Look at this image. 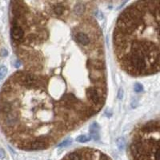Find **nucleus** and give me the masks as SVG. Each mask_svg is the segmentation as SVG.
<instances>
[{
    "instance_id": "6",
    "label": "nucleus",
    "mask_w": 160,
    "mask_h": 160,
    "mask_svg": "<svg viewBox=\"0 0 160 160\" xmlns=\"http://www.w3.org/2000/svg\"><path fill=\"white\" fill-rule=\"evenodd\" d=\"M90 140V137L87 136V135H79V137L76 138V141L81 143H87Z\"/></svg>"
},
{
    "instance_id": "8",
    "label": "nucleus",
    "mask_w": 160,
    "mask_h": 160,
    "mask_svg": "<svg viewBox=\"0 0 160 160\" xmlns=\"http://www.w3.org/2000/svg\"><path fill=\"white\" fill-rule=\"evenodd\" d=\"M7 73V68L5 66L0 67V80L3 79Z\"/></svg>"
},
{
    "instance_id": "9",
    "label": "nucleus",
    "mask_w": 160,
    "mask_h": 160,
    "mask_svg": "<svg viewBox=\"0 0 160 160\" xmlns=\"http://www.w3.org/2000/svg\"><path fill=\"white\" fill-rule=\"evenodd\" d=\"M134 90L136 92H141V91L143 90V87L140 83H136L134 85Z\"/></svg>"
},
{
    "instance_id": "2",
    "label": "nucleus",
    "mask_w": 160,
    "mask_h": 160,
    "mask_svg": "<svg viewBox=\"0 0 160 160\" xmlns=\"http://www.w3.org/2000/svg\"><path fill=\"white\" fill-rule=\"evenodd\" d=\"M113 48L117 63L131 76L160 71V1L134 2L118 17Z\"/></svg>"
},
{
    "instance_id": "4",
    "label": "nucleus",
    "mask_w": 160,
    "mask_h": 160,
    "mask_svg": "<svg viewBox=\"0 0 160 160\" xmlns=\"http://www.w3.org/2000/svg\"><path fill=\"white\" fill-rule=\"evenodd\" d=\"M62 160H111V159L99 150L90 147H82L70 151Z\"/></svg>"
},
{
    "instance_id": "7",
    "label": "nucleus",
    "mask_w": 160,
    "mask_h": 160,
    "mask_svg": "<svg viewBox=\"0 0 160 160\" xmlns=\"http://www.w3.org/2000/svg\"><path fill=\"white\" fill-rule=\"evenodd\" d=\"M116 143L118 147L119 148L120 150H123L125 147V140H124L123 138H119L118 139L116 140Z\"/></svg>"
},
{
    "instance_id": "10",
    "label": "nucleus",
    "mask_w": 160,
    "mask_h": 160,
    "mask_svg": "<svg viewBox=\"0 0 160 160\" xmlns=\"http://www.w3.org/2000/svg\"><path fill=\"white\" fill-rule=\"evenodd\" d=\"M72 142V140L70 139H68L67 140H65V141H63L62 143L60 144L59 145V147H67V146H68L69 144L70 143Z\"/></svg>"
},
{
    "instance_id": "5",
    "label": "nucleus",
    "mask_w": 160,
    "mask_h": 160,
    "mask_svg": "<svg viewBox=\"0 0 160 160\" xmlns=\"http://www.w3.org/2000/svg\"><path fill=\"white\" fill-rule=\"evenodd\" d=\"M90 134L94 140L99 139V127L96 123H93L90 126Z\"/></svg>"
},
{
    "instance_id": "3",
    "label": "nucleus",
    "mask_w": 160,
    "mask_h": 160,
    "mask_svg": "<svg viewBox=\"0 0 160 160\" xmlns=\"http://www.w3.org/2000/svg\"><path fill=\"white\" fill-rule=\"evenodd\" d=\"M131 160H160V118L139 124L129 145Z\"/></svg>"
},
{
    "instance_id": "1",
    "label": "nucleus",
    "mask_w": 160,
    "mask_h": 160,
    "mask_svg": "<svg viewBox=\"0 0 160 160\" xmlns=\"http://www.w3.org/2000/svg\"><path fill=\"white\" fill-rule=\"evenodd\" d=\"M94 3L12 1L19 66L0 92V127L20 150L50 148L99 113L107 96L103 32Z\"/></svg>"
},
{
    "instance_id": "11",
    "label": "nucleus",
    "mask_w": 160,
    "mask_h": 160,
    "mask_svg": "<svg viewBox=\"0 0 160 160\" xmlns=\"http://www.w3.org/2000/svg\"><path fill=\"white\" fill-rule=\"evenodd\" d=\"M5 155V151L3 149H0V159H3Z\"/></svg>"
}]
</instances>
